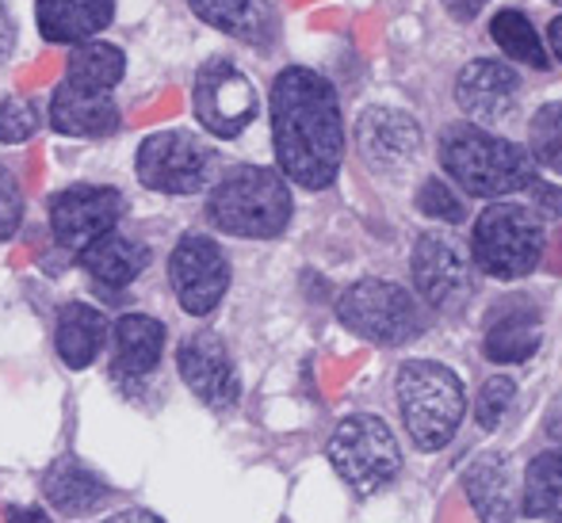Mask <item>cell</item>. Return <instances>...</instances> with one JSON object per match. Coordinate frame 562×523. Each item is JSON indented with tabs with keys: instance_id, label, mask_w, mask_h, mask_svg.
I'll list each match as a JSON object with an SVG mask.
<instances>
[{
	"instance_id": "6da1fadb",
	"label": "cell",
	"mask_w": 562,
	"mask_h": 523,
	"mask_svg": "<svg viewBox=\"0 0 562 523\" xmlns=\"http://www.w3.org/2000/svg\"><path fill=\"white\" fill-rule=\"evenodd\" d=\"M276 164L291 184L326 192L345 161V118L337 89L306 66H288L272 81Z\"/></svg>"
},
{
	"instance_id": "7a4b0ae2",
	"label": "cell",
	"mask_w": 562,
	"mask_h": 523,
	"mask_svg": "<svg viewBox=\"0 0 562 523\" xmlns=\"http://www.w3.org/2000/svg\"><path fill=\"white\" fill-rule=\"evenodd\" d=\"M440 169L474 200H505L528 192L536 157L509 138H497L479 123H456L440 134Z\"/></svg>"
},
{
	"instance_id": "3957f363",
	"label": "cell",
	"mask_w": 562,
	"mask_h": 523,
	"mask_svg": "<svg viewBox=\"0 0 562 523\" xmlns=\"http://www.w3.org/2000/svg\"><path fill=\"white\" fill-rule=\"evenodd\" d=\"M295 203H291L288 177L260 164L229 169L207 195V218L215 229L249 241H272L288 229Z\"/></svg>"
},
{
	"instance_id": "277c9868",
	"label": "cell",
	"mask_w": 562,
	"mask_h": 523,
	"mask_svg": "<svg viewBox=\"0 0 562 523\" xmlns=\"http://www.w3.org/2000/svg\"><path fill=\"white\" fill-rule=\"evenodd\" d=\"M398 409L414 447L440 451L456 440L467 413V394L456 371L437 360H409L398 371Z\"/></svg>"
},
{
	"instance_id": "5b68a950",
	"label": "cell",
	"mask_w": 562,
	"mask_h": 523,
	"mask_svg": "<svg viewBox=\"0 0 562 523\" xmlns=\"http://www.w3.org/2000/svg\"><path fill=\"white\" fill-rule=\"evenodd\" d=\"M543 226L536 211L520 203H490L471 234V260L494 280H525L543 260Z\"/></svg>"
},
{
	"instance_id": "8992f818",
	"label": "cell",
	"mask_w": 562,
	"mask_h": 523,
	"mask_svg": "<svg viewBox=\"0 0 562 523\" xmlns=\"http://www.w3.org/2000/svg\"><path fill=\"white\" fill-rule=\"evenodd\" d=\"M337 317L348 332L371 340V344L398 348L417 340L429 329V314L425 306L409 295L406 287L386 280H360L352 287L340 291Z\"/></svg>"
},
{
	"instance_id": "52a82bcc",
	"label": "cell",
	"mask_w": 562,
	"mask_h": 523,
	"mask_svg": "<svg viewBox=\"0 0 562 523\" xmlns=\"http://www.w3.org/2000/svg\"><path fill=\"white\" fill-rule=\"evenodd\" d=\"M326 458L337 470V478L360 497L379 493L402 470L398 440H394L383 417L371 413H352L340 420L326 443Z\"/></svg>"
},
{
	"instance_id": "ba28073f",
	"label": "cell",
	"mask_w": 562,
	"mask_h": 523,
	"mask_svg": "<svg viewBox=\"0 0 562 523\" xmlns=\"http://www.w3.org/2000/svg\"><path fill=\"white\" fill-rule=\"evenodd\" d=\"M215 154L192 130H157L138 146L134 172L157 195H200L211 184Z\"/></svg>"
},
{
	"instance_id": "9c48e42d",
	"label": "cell",
	"mask_w": 562,
	"mask_h": 523,
	"mask_svg": "<svg viewBox=\"0 0 562 523\" xmlns=\"http://www.w3.org/2000/svg\"><path fill=\"white\" fill-rule=\"evenodd\" d=\"M192 107L195 118L207 134L215 138H241L249 130V123L257 118L260 100L252 81L226 58H207L195 73V89H192Z\"/></svg>"
},
{
	"instance_id": "30bf717a",
	"label": "cell",
	"mask_w": 562,
	"mask_h": 523,
	"mask_svg": "<svg viewBox=\"0 0 562 523\" xmlns=\"http://www.w3.org/2000/svg\"><path fill=\"white\" fill-rule=\"evenodd\" d=\"M169 283L192 317H207L229 291V260L207 234H184L169 257Z\"/></svg>"
},
{
	"instance_id": "8fae6325",
	"label": "cell",
	"mask_w": 562,
	"mask_h": 523,
	"mask_svg": "<svg viewBox=\"0 0 562 523\" xmlns=\"http://www.w3.org/2000/svg\"><path fill=\"white\" fill-rule=\"evenodd\" d=\"M471 249L456 241L448 234H429L417 237L414 257H409V272H414V287L432 310H451L459 306L474 287V272H471Z\"/></svg>"
},
{
	"instance_id": "7c38bea8",
	"label": "cell",
	"mask_w": 562,
	"mask_h": 523,
	"mask_svg": "<svg viewBox=\"0 0 562 523\" xmlns=\"http://www.w3.org/2000/svg\"><path fill=\"white\" fill-rule=\"evenodd\" d=\"M123 214V195L104 184H74L50 200V234L61 249L85 252L92 241L112 234Z\"/></svg>"
},
{
	"instance_id": "4fadbf2b",
	"label": "cell",
	"mask_w": 562,
	"mask_h": 523,
	"mask_svg": "<svg viewBox=\"0 0 562 523\" xmlns=\"http://www.w3.org/2000/svg\"><path fill=\"white\" fill-rule=\"evenodd\" d=\"M356 149L375 177H402L422 154V126L409 111L375 104L356 118Z\"/></svg>"
},
{
	"instance_id": "5bb4252c",
	"label": "cell",
	"mask_w": 562,
	"mask_h": 523,
	"mask_svg": "<svg viewBox=\"0 0 562 523\" xmlns=\"http://www.w3.org/2000/svg\"><path fill=\"white\" fill-rule=\"evenodd\" d=\"M177 367L184 386L203 401L207 409H234L241 398V378L234 371L226 344L215 332H192L177 348Z\"/></svg>"
},
{
	"instance_id": "9a60e30c",
	"label": "cell",
	"mask_w": 562,
	"mask_h": 523,
	"mask_svg": "<svg viewBox=\"0 0 562 523\" xmlns=\"http://www.w3.org/2000/svg\"><path fill=\"white\" fill-rule=\"evenodd\" d=\"M520 100V77L494 58H474L456 77V104L471 123H497Z\"/></svg>"
},
{
	"instance_id": "2e32d148",
	"label": "cell",
	"mask_w": 562,
	"mask_h": 523,
	"mask_svg": "<svg viewBox=\"0 0 562 523\" xmlns=\"http://www.w3.org/2000/svg\"><path fill=\"white\" fill-rule=\"evenodd\" d=\"M123 115L112 92L74 89L61 81L50 96V126L66 138H108L119 130Z\"/></svg>"
},
{
	"instance_id": "e0dca14e",
	"label": "cell",
	"mask_w": 562,
	"mask_h": 523,
	"mask_svg": "<svg viewBox=\"0 0 562 523\" xmlns=\"http://www.w3.org/2000/svg\"><path fill=\"white\" fill-rule=\"evenodd\" d=\"M115 0H35V23L46 43L77 46L112 23Z\"/></svg>"
},
{
	"instance_id": "ac0fdd59",
	"label": "cell",
	"mask_w": 562,
	"mask_h": 523,
	"mask_svg": "<svg viewBox=\"0 0 562 523\" xmlns=\"http://www.w3.org/2000/svg\"><path fill=\"white\" fill-rule=\"evenodd\" d=\"M165 325L149 314H123L112 325V367L115 378H146L161 363Z\"/></svg>"
},
{
	"instance_id": "d6986e66",
	"label": "cell",
	"mask_w": 562,
	"mask_h": 523,
	"mask_svg": "<svg viewBox=\"0 0 562 523\" xmlns=\"http://www.w3.org/2000/svg\"><path fill=\"white\" fill-rule=\"evenodd\" d=\"M188 4L207 27L223 31L237 43L268 46L276 38L272 0H188Z\"/></svg>"
},
{
	"instance_id": "ffe728a7",
	"label": "cell",
	"mask_w": 562,
	"mask_h": 523,
	"mask_svg": "<svg viewBox=\"0 0 562 523\" xmlns=\"http://www.w3.org/2000/svg\"><path fill=\"white\" fill-rule=\"evenodd\" d=\"M77 260H81V268L100 283V287L119 291V287H131V283L146 272L154 252H149V245H142V241H134V237H123L112 229V234H104L100 241H92L85 252H77Z\"/></svg>"
},
{
	"instance_id": "44dd1931",
	"label": "cell",
	"mask_w": 562,
	"mask_h": 523,
	"mask_svg": "<svg viewBox=\"0 0 562 523\" xmlns=\"http://www.w3.org/2000/svg\"><path fill=\"white\" fill-rule=\"evenodd\" d=\"M108 337H112V325H108V317L97 306H85V303L61 306L58 325H54V348H58L61 363L69 371L92 367V360L108 344Z\"/></svg>"
},
{
	"instance_id": "7402d4cb",
	"label": "cell",
	"mask_w": 562,
	"mask_h": 523,
	"mask_svg": "<svg viewBox=\"0 0 562 523\" xmlns=\"http://www.w3.org/2000/svg\"><path fill=\"white\" fill-rule=\"evenodd\" d=\"M467 501L479 512L482 523H513L517 520V489H513L509 466L502 455H479L463 474Z\"/></svg>"
},
{
	"instance_id": "603a6c76",
	"label": "cell",
	"mask_w": 562,
	"mask_h": 523,
	"mask_svg": "<svg viewBox=\"0 0 562 523\" xmlns=\"http://www.w3.org/2000/svg\"><path fill=\"white\" fill-rule=\"evenodd\" d=\"M43 497L50 501L54 512L61 516H89L108 501V486L100 474H92L74 455L58 458L43 478Z\"/></svg>"
},
{
	"instance_id": "cb8c5ba5",
	"label": "cell",
	"mask_w": 562,
	"mask_h": 523,
	"mask_svg": "<svg viewBox=\"0 0 562 523\" xmlns=\"http://www.w3.org/2000/svg\"><path fill=\"white\" fill-rule=\"evenodd\" d=\"M513 310H502L490 321L486 340H482V352L494 363H525L540 352V317L528 310L525 303H509Z\"/></svg>"
},
{
	"instance_id": "d4e9b609",
	"label": "cell",
	"mask_w": 562,
	"mask_h": 523,
	"mask_svg": "<svg viewBox=\"0 0 562 523\" xmlns=\"http://www.w3.org/2000/svg\"><path fill=\"white\" fill-rule=\"evenodd\" d=\"M123 77H126V54L119 50L115 43L89 38V43L74 46V54H69V61H66V77H61V81L74 84V89L112 92Z\"/></svg>"
},
{
	"instance_id": "484cf974",
	"label": "cell",
	"mask_w": 562,
	"mask_h": 523,
	"mask_svg": "<svg viewBox=\"0 0 562 523\" xmlns=\"http://www.w3.org/2000/svg\"><path fill=\"white\" fill-rule=\"evenodd\" d=\"M490 35H494L497 50H502L509 61H520V66H532V69L551 66V54H548V46H543L540 31H536V23L528 20L520 8L497 12L494 23H490Z\"/></svg>"
},
{
	"instance_id": "4316f807",
	"label": "cell",
	"mask_w": 562,
	"mask_h": 523,
	"mask_svg": "<svg viewBox=\"0 0 562 523\" xmlns=\"http://www.w3.org/2000/svg\"><path fill=\"white\" fill-rule=\"evenodd\" d=\"M525 512L532 520L562 523V451H543L528 463Z\"/></svg>"
},
{
	"instance_id": "83f0119b",
	"label": "cell",
	"mask_w": 562,
	"mask_h": 523,
	"mask_svg": "<svg viewBox=\"0 0 562 523\" xmlns=\"http://www.w3.org/2000/svg\"><path fill=\"white\" fill-rule=\"evenodd\" d=\"M528 154L543 164V169L562 177V100L543 104L536 118L528 123Z\"/></svg>"
},
{
	"instance_id": "f1b7e54d",
	"label": "cell",
	"mask_w": 562,
	"mask_h": 523,
	"mask_svg": "<svg viewBox=\"0 0 562 523\" xmlns=\"http://www.w3.org/2000/svg\"><path fill=\"white\" fill-rule=\"evenodd\" d=\"M513 398H517V383L505 375H494L482 383L479 398H474V420H479L482 432H494L502 424V417L509 413Z\"/></svg>"
},
{
	"instance_id": "f546056e",
	"label": "cell",
	"mask_w": 562,
	"mask_h": 523,
	"mask_svg": "<svg viewBox=\"0 0 562 523\" xmlns=\"http://www.w3.org/2000/svg\"><path fill=\"white\" fill-rule=\"evenodd\" d=\"M38 130V107L23 96H8L0 104V141L4 146H20V141H31Z\"/></svg>"
},
{
	"instance_id": "4dcf8cb0",
	"label": "cell",
	"mask_w": 562,
	"mask_h": 523,
	"mask_svg": "<svg viewBox=\"0 0 562 523\" xmlns=\"http://www.w3.org/2000/svg\"><path fill=\"white\" fill-rule=\"evenodd\" d=\"M417 211H422L425 218L448 221V226L463 221V203L456 200V192H451L445 180H425L422 192H417Z\"/></svg>"
},
{
	"instance_id": "1f68e13d",
	"label": "cell",
	"mask_w": 562,
	"mask_h": 523,
	"mask_svg": "<svg viewBox=\"0 0 562 523\" xmlns=\"http://www.w3.org/2000/svg\"><path fill=\"white\" fill-rule=\"evenodd\" d=\"M23 221V195H20V184H15L12 172L0 164V241L15 237Z\"/></svg>"
},
{
	"instance_id": "d6a6232c",
	"label": "cell",
	"mask_w": 562,
	"mask_h": 523,
	"mask_svg": "<svg viewBox=\"0 0 562 523\" xmlns=\"http://www.w3.org/2000/svg\"><path fill=\"white\" fill-rule=\"evenodd\" d=\"M528 195H532V203H536V214H543V218H559L562 214V187L536 177L532 184H528Z\"/></svg>"
},
{
	"instance_id": "836d02e7",
	"label": "cell",
	"mask_w": 562,
	"mask_h": 523,
	"mask_svg": "<svg viewBox=\"0 0 562 523\" xmlns=\"http://www.w3.org/2000/svg\"><path fill=\"white\" fill-rule=\"evenodd\" d=\"M12 46H15V23H12V12H8V4L0 0V66L8 61Z\"/></svg>"
},
{
	"instance_id": "e575fe53",
	"label": "cell",
	"mask_w": 562,
	"mask_h": 523,
	"mask_svg": "<svg viewBox=\"0 0 562 523\" xmlns=\"http://www.w3.org/2000/svg\"><path fill=\"white\" fill-rule=\"evenodd\" d=\"M445 4H448V12L456 15V20L467 23V20H474V15H479L482 8L490 4V0H445Z\"/></svg>"
},
{
	"instance_id": "d590c367",
	"label": "cell",
	"mask_w": 562,
	"mask_h": 523,
	"mask_svg": "<svg viewBox=\"0 0 562 523\" xmlns=\"http://www.w3.org/2000/svg\"><path fill=\"white\" fill-rule=\"evenodd\" d=\"M4 516H8V523H54L43 509H15V504L4 509Z\"/></svg>"
},
{
	"instance_id": "8d00e7d4",
	"label": "cell",
	"mask_w": 562,
	"mask_h": 523,
	"mask_svg": "<svg viewBox=\"0 0 562 523\" xmlns=\"http://www.w3.org/2000/svg\"><path fill=\"white\" fill-rule=\"evenodd\" d=\"M548 46H551V58L562 61V15H555L548 27Z\"/></svg>"
},
{
	"instance_id": "74e56055",
	"label": "cell",
	"mask_w": 562,
	"mask_h": 523,
	"mask_svg": "<svg viewBox=\"0 0 562 523\" xmlns=\"http://www.w3.org/2000/svg\"><path fill=\"white\" fill-rule=\"evenodd\" d=\"M126 523H161V520H157L154 512H134V516L126 520Z\"/></svg>"
},
{
	"instance_id": "f35d334b",
	"label": "cell",
	"mask_w": 562,
	"mask_h": 523,
	"mask_svg": "<svg viewBox=\"0 0 562 523\" xmlns=\"http://www.w3.org/2000/svg\"><path fill=\"white\" fill-rule=\"evenodd\" d=\"M551 4H562V0H551Z\"/></svg>"
}]
</instances>
